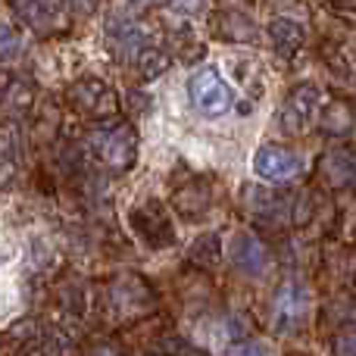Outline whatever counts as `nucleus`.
Returning a JSON list of instances; mask_svg holds the SVG:
<instances>
[{
  "label": "nucleus",
  "mask_w": 356,
  "mask_h": 356,
  "mask_svg": "<svg viewBox=\"0 0 356 356\" xmlns=\"http://www.w3.org/2000/svg\"><path fill=\"white\" fill-rule=\"evenodd\" d=\"M188 97L194 104V110L207 119H219L232 110L234 94L228 88V81L219 75L216 66H200L188 79Z\"/></svg>",
  "instance_id": "1"
},
{
  "label": "nucleus",
  "mask_w": 356,
  "mask_h": 356,
  "mask_svg": "<svg viewBox=\"0 0 356 356\" xmlns=\"http://www.w3.org/2000/svg\"><path fill=\"white\" fill-rule=\"evenodd\" d=\"M253 172L263 181H294L303 175V160L278 144H259L253 154Z\"/></svg>",
  "instance_id": "2"
},
{
  "label": "nucleus",
  "mask_w": 356,
  "mask_h": 356,
  "mask_svg": "<svg viewBox=\"0 0 356 356\" xmlns=\"http://www.w3.org/2000/svg\"><path fill=\"white\" fill-rule=\"evenodd\" d=\"M309 307V297L303 291V284L288 282L282 291L275 294V325L278 328H297L307 316Z\"/></svg>",
  "instance_id": "3"
},
{
  "label": "nucleus",
  "mask_w": 356,
  "mask_h": 356,
  "mask_svg": "<svg viewBox=\"0 0 356 356\" xmlns=\"http://www.w3.org/2000/svg\"><path fill=\"white\" fill-rule=\"evenodd\" d=\"M232 263L238 266L241 272H244V275H263L266 272V263H269V259H266V247L259 244L257 238H253V234H247V232H238L232 238Z\"/></svg>",
  "instance_id": "4"
},
{
  "label": "nucleus",
  "mask_w": 356,
  "mask_h": 356,
  "mask_svg": "<svg viewBox=\"0 0 356 356\" xmlns=\"http://www.w3.org/2000/svg\"><path fill=\"white\" fill-rule=\"evenodd\" d=\"M97 150L113 169H129L131 160H135L138 144H135V135H131L129 129H116V131H110V135L100 138Z\"/></svg>",
  "instance_id": "5"
},
{
  "label": "nucleus",
  "mask_w": 356,
  "mask_h": 356,
  "mask_svg": "<svg viewBox=\"0 0 356 356\" xmlns=\"http://www.w3.org/2000/svg\"><path fill=\"white\" fill-rule=\"evenodd\" d=\"M316 110H319V100H316L313 88H297L288 97V104H284V125H288L291 131L307 129V125L313 122Z\"/></svg>",
  "instance_id": "6"
},
{
  "label": "nucleus",
  "mask_w": 356,
  "mask_h": 356,
  "mask_svg": "<svg viewBox=\"0 0 356 356\" xmlns=\"http://www.w3.org/2000/svg\"><path fill=\"white\" fill-rule=\"evenodd\" d=\"M19 13H22V19L29 25H35V29H44V25H50V19H54V6H50L47 0H19Z\"/></svg>",
  "instance_id": "7"
},
{
  "label": "nucleus",
  "mask_w": 356,
  "mask_h": 356,
  "mask_svg": "<svg viewBox=\"0 0 356 356\" xmlns=\"http://www.w3.org/2000/svg\"><path fill=\"white\" fill-rule=\"evenodd\" d=\"M272 38H275V47L284 50V54H291V50L300 47V29H297L294 22H284V19H278L275 25H272Z\"/></svg>",
  "instance_id": "8"
},
{
  "label": "nucleus",
  "mask_w": 356,
  "mask_h": 356,
  "mask_svg": "<svg viewBox=\"0 0 356 356\" xmlns=\"http://www.w3.org/2000/svg\"><path fill=\"white\" fill-rule=\"evenodd\" d=\"M228 356H272L266 347H259L257 341H247V344L234 347V350H228Z\"/></svg>",
  "instance_id": "9"
},
{
  "label": "nucleus",
  "mask_w": 356,
  "mask_h": 356,
  "mask_svg": "<svg viewBox=\"0 0 356 356\" xmlns=\"http://www.w3.org/2000/svg\"><path fill=\"white\" fill-rule=\"evenodd\" d=\"M338 356H356V332L344 334V338L338 341Z\"/></svg>",
  "instance_id": "10"
},
{
  "label": "nucleus",
  "mask_w": 356,
  "mask_h": 356,
  "mask_svg": "<svg viewBox=\"0 0 356 356\" xmlns=\"http://www.w3.org/2000/svg\"><path fill=\"white\" fill-rule=\"evenodd\" d=\"M94 3H97V0H72V6H75V10H91Z\"/></svg>",
  "instance_id": "11"
},
{
  "label": "nucleus",
  "mask_w": 356,
  "mask_h": 356,
  "mask_svg": "<svg viewBox=\"0 0 356 356\" xmlns=\"http://www.w3.org/2000/svg\"><path fill=\"white\" fill-rule=\"evenodd\" d=\"M97 356H116V353H110V350H100Z\"/></svg>",
  "instance_id": "12"
},
{
  "label": "nucleus",
  "mask_w": 356,
  "mask_h": 356,
  "mask_svg": "<svg viewBox=\"0 0 356 356\" xmlns=\"http://www.w3.org/2000/svg\"><path fill=\"white\" fill-rule=\"evenodd\" d=\"M338 3H344V6H353V0H338Z\"/></svg>",
  "instance_id": "13"
},
{
  "label": "nucleus",
  "mask_w": 356,
  "mask_h": 356,
  "mask_svg": "<svg viewBox=\"0 0 356 356\" xmlns=\"http://www.w3.org/2000/svg\"><path fill=\"white\" fill-rule=\"evenodd\" d=\"M138 3H154V0H138Z\"/></svg>",
  "instance_id": "14"
}]
</instances>
